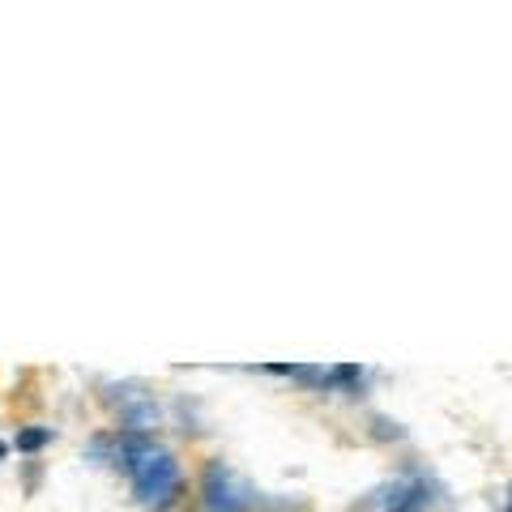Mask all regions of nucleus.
I'll list each match as a JSON object with an SVG mask.
<instances>
[{"mask_svg": "<svg viewBox=\"0 0 512 512\" xmlns=\"http://www.w3.org/2000/svg\"><path fill=\"white\" fill-rule=\"evenodd\" d=\"M376 504L384 512H427L431 508V487L427 478H393L376 491Z\"/></svg>", "mask_w": 512, "mask_h": 512, "instance_id": "3", "label": "nucleus"}, {"mask_svg": "<svg viewBox=\"0 0 512 512\" xmlns=\"http://www.w3.org/2000/svg\"><path fill=\"white\" fill-rule=\"evenodd\" d=\"M128 478H133V495L141 508L150 512H167L175 500H180L184 491V474H180V461H175L171 448L158 444L154 453L141 461V466L128 470Z\"/></svg>", "mask_w": 512, "mask_h": 512, "instance_id": "1", "label": "nucleus"}, {"mask_svg": "<svg viewBox=\"0 0 512 512\" xmlns=\"http://www.w3.org/2000/svg\"><path fill=\"white\" fill-rule=\"evenodd\" d=\"M18 453H39V448H47L52 444V427H39V423H30V427H22L18 431Z\"/></svg>", "mask_w": 512, "mask_h": 512, "instance_id": "5", "label": "nucleus"}, {"mask_svg": "<svg viewBox=\"0 0 512 512\" xmlns=\"http://www.w3.org/2000/svg\"><path fill=\"white\" fill-rule=\"evenodd\" d=\"M9 457V440H0V461H5Z\"/></svg>", "mask_w": 512, "mask_h": 512, "instance_id": "6", "label": "nucleus"}, {"mask_svg": "<svg viewBox=\"0 0 512 512\" xmlns=\"http://www.w3.org/2000/svg\"><path fill=\"white\" fill-rule=\"evenodd\" d=\"M504 512H512V487H508V504H504Z\"/></svg>", "mask_w": 512, "mask_h": 512, "instance_id": "7", "label": "nucleus"}, {"mask_svg": "<svg viewBox=\"0 0 512 512\" xmlns=\"http://www.w3.org/2000/svg\"><path fill=\"white\" fill-rule=\"evenodd\" d=\"M163 423V410L150 393H124L120 397V431H137V436H154V427Z\"/></svg>", "mask_w": 512, "mask_h": 512, "instance_id": "4", "label": "nucleus"}, {"mask_svg": "<svg viewBox=\"0 0 512 512\" xmlns=\"http://www.w3.org/2000/svg\"><path fill=\"white\" fill-rule=\"evenodd\" d=\"M197 500H201V512H248L252 491L239 483V474L227 466V461L214 457V461H205V470H201Z\"/></svg>", "mask_w": 512, "mask_h": 512, "instance_id": "2", "label": "nucleus"}]
</instances>
